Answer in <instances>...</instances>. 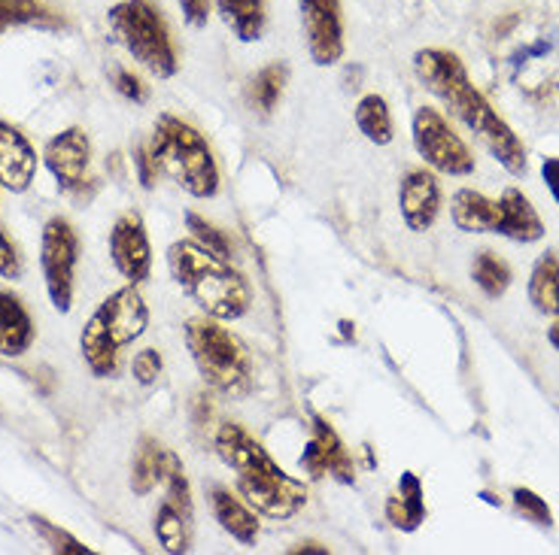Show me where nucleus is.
Returning a JSON list of instances; mask_svg holds the SVG:
<instances>
[{"label":"nucleus","instance_id":"35","mask_svg":"<svg viewBox=\"0 0 559 555\" xmlns=\"http://www.w3.org/2000/svg\"><path fill=\"white\" fill-rule=\"evenodd\" d=\"M134 167H138L140 185H143V189H153L158 167H155L153 155H150V149H146V146H138V149H134Z\"/></svg>","mask_w":559,"mask_h":555},{"label":"nucleus","instance_id":"34","mask_svg":"<svg viewBox=\"0 0 559 555\" xmlns=\"http://www.w3.org/2000/svg\"><path fill=\"white\" fill-rule=\"evenodd\" d=\"M182 10V19L192 25V28H204L210 19V0H177Z\"/></svg>","mask_w":559,"mask_h":555},{"label":"nucleus","instance_id":"12","mask_svg":"<svg viewBox=\"0 0 559 555\" xmlns=\"http://www.w3.org/2000/svg\"><path fill=\"white\" fill-rule=\"evenodd\" d=\"M43 165L56 177L58 189H64L70 195L85 192V185L92 182V140L83 128H68L46 143L43 149Z\"/></svg>","mask_w":559,"mask_h":555},{"label":"nucleus","instance_id":"31","mask_svg":"<svg viewBox=\"0 0 559 555\" xmlns=\"http://www.w3.org/2000/svg\"><path fill=\"white\" fill-rule=\"evenodd\" d=\"M162 374H165V359H162V352L153 347L140 349L138 355H134V361H131V376L138 379L140 386H155Z\"/></svg>","mask_w":559,"mask_h":555},{"label":"nucleus","instance_id":"28","mask_svg":"<svg viewBox=\"0 0 559 555\" xmlns=\"http://www.w3.org/2000/svg\"><path fill=\"white\" fill-rule=\"evenodd\" d=\"M186 231L189 237L201 243L204 250L216 252L219 258H231V240L225 237V231H219L216 225L207 222L204 216H198V213H186Z\"/></svg>","mask_w":559,"mask_h":555},{"label":"nucleus","instance_id":"33","mask_svg":"<svg viewBox=\"0 0 559 555\" xmlns=\"http://www.w3.org/2000/svg\"><path fill=\"white\" fill-rule=\"evenodd\" d=\"M116 92H119L122 98L134 100V104H143V100H146V85L140 83L134 73H128V70H116Z\"/></svg>","mask_w":559,"mask_h":555},{"label":"nucleus","instance_id":"19","mask_svg":"<svg viewBox=\"0 0 559 555\" xmlns=\"http://www.w3.org/2000/svg\"><path fill=\"white\" fill-rule=\"evenodd\" d=\"M386 522L395 531L414 534L426 522V498H423V480L414 471L399 476V486L386 498Z\"/></svg>","mask_w":559,"mask_h":555},{"label":"nucleus","instance_id":"18","mask_svg":"<svg viewBox=\"0 0 559 555\" xmlns=\"http://www.w3.org/2000/svg\"><path fill=\"white\" fill-rule=\"evenodd\" d=\"M34 340L37 328L25 304L13 292H0V355L19 359L34 347Z\"/></svg>","mask_w":559,"mask_h":555},{"label":"nucleus","instance_id":"8","mask_svg":"<svg viewBox=\"0 0 559 555\" xmlns=\"http://www.w3.org/2000/svg\"><path fill=\"white\" fill-rule=\"evenodd\" d=\"M112 40L126 49L128 56L146 68L158 80H170L180 70V56L170 37L168 22L153 0H122L107 13Z\"/></svg>","mask_w":559,"mask_h":555},{"label":"nucleus","instance_id":"30","mask_svg":"<svg viewBox=\"0 0 559 555\" xmlns=\"http://www.w3.org/2000/svg\"><path fill=\"white\" fill-rule=\"evenodd\" d=\"M514 507H518V514H523L530 522L535 526H554V514H550V507H547V500L542 495H535L532 488H514Z\"/></svg>","mask_w":559,"mask_h":555},{"label":"nucleus","instance_id":"4","mask_svg":"<svg viewBox=\"0 0 559 555\" xmlns=\"http://www.w3.org/2000/svg\"><path fill=\"white\" fill-rule=\"evenodd\" d=\"M150 155H153L158 173H165L174 185L195 201H210L219 195V165L213 158V149L204 134L182 122L174 112H162L155 119L153 137H150Z\"/></svg>","mask_w":559,"mask_h":555},{"label":"nucleus","instance_id":"36","mask_svg":"<svg viewBox=\"0 0 559 555\" xmlns=\"http://www.w3.org/2000/svg\"><path fill=\"white\" fill-rule=\"evenodd\" d=\"M542 180H545L547 192H550V197L557 201V207H559V158L557 155L542 161Z\"/></svg>","mask_w":559,"mask_h":555},{"label":"nucleus","instance_id":"6","mask_svg":"<svg viewBox=\"0 0 559 555\" xmlns=\"http://www.w3.org/2000/svg\"><path fill=\"white\" fill-rule=\"evenodd\" d=\"M189 355L210 389L225 398H243L252 389V359L238 334L225 328L223 319L195 316L182 328Z\"/></svg>","mask_w":559,"mask_h":555},{"label":"nucleus","instance_id":"1","mask_svg":"<svg viewBox=\"0 0 559 555\" xmlns=\"http://www.w3.org/2000/svg\"><path fill=\"white\" fill-rule=\"evenodd\" d=\"M414 73L419 85L441 100L453 119H460L511 177H526V146L514 128L492 110L487 95L468 80L462 58L450 49H419L414 56Z\"/></svg>","mask_w":559,"mask_h":555},{"label":"nucleus","instance_id":"16","mask_svg":"<svg viewBox=\"0 0 559 555\" xmlns=\"http://www.w3.org/2000/svg\"><path fill=\"white\" fill-rule=\"evenodd\" d=\"M37 173V153L31 140L0 119V185L10 189L13 195L28 192Z\"/></svg>","mask_w":559,"mask_h":555},{"label":"nucleus","instance_id":"14","mask_svg":"<svg viewBox=\"0 0 559 555\" xmlns=\"http://www.w3.org/2000/svg\"><path fill=\"white\" fill-rule=\"evenodd\" d=\"M110 258L112 267L128 279L131 286L146 282L153 274V246L140 213L119 216L110 228Z\"/></svg>","mask_w":559,"mask_h":555},{"label":"nucleus","instance_id":"2","mask_svg":"<svg viewBox=\"0 0 559 555\" xmlns=\"http://www.w3.org/2000/svg\"><path fill=\"white\" fill-rule=\"evenodd\" d=\"M216 456L235 471V492L252 510L274 522H286L305 510L308 488L271 458L265 446L238 422H223L213 437Z\"/></svg>","mask_w":559,"mask_h":555},{"label":"nucleus","instance_id":"11","mask_svg":"<svg viewBox=\"0 0 559 555\" xmlns=\"http://www.w3.org/2000/svg\"><path fill=\"white\" fill-rule=\"evenodd\" d=\"M301 10V28L308 56L317 68H332L344 58V10L341 0H295Z\"/></svg>","mask_w":559,"mask_h":555},{"label":"nucleus","instance_id":"17","mask_svg":"<svg viewBox=\"0 0 559 555\" xmlns=\"http://www.w3.org/2000/svg\"><path fill=\"white\" fill-rule=\"evenodd\" d=\"M210 510L213 519L219 522L225 534L240 546H252L259 541V514L252 510L247 500L231 488H213L210 492Z\"/></svg>","mask_w":559,"mask_h":555},{"label":"nucleus","instance_id":"21","mask_svg":"<svg viewBox=\"0 0 559 555\" xmlns=\"http://www.w3.org/2000/svg\"><path fill=\"white\" fill-rule=\"evenodd\" d=\"M223 25L240 43H259L265 34L267 3L265 0H213Z\"/></svg>","mask_w":559,"mask_h":555},{"label":"nucleus","instance_id":"10","mask_svg":"<svg viewBox=\"0 0 559 555\" xmlns=\"http://www.w3.org/2000/svg\"><path fill=\"white\" fill-rule=\"evenodd\" d=\"M76 264H80V237L68 219H49L40 237V270L46 279V292L58 313L73 306V286H76Z\"/></svg>","mask_w":559,"mask_h":555},{"label":"nucleus","instance_id":"29","mask_svg":"<svg viewBox=\"0 0 559 555\" xmlns=\"http://www.w3.org/2000/svg\"><path fill=\"white\" fill-rule=\"evenodd\" d=\"M31 526L34 531L40 534L43 541L52 546V553H61V555H88L83 543L76 541V538H70L68 531H61L58 526H52L49 519H43V516H31Z\"/></svg>","mask_w":559,"mask_h":555},{"label":"nucleus","instance_id":"32","mask_svg":"<svg viewBox=\"0 0 559 555\" xmlns=\"http://www.w3.org/2000/svg\"><path fill=\"white\" fill-rule=\"evenodd\" d=\"M0 277L3 279H19L22 277V255L15 246L10 234L0 228Z\"/></svg>","mask_w":559,"mask_h":555},{"label":"nucleus","instance_id":"9","mask_svg":"<svg viewBox=\"0 0 559 555\" xmlns=\"http://www.w3.org/2000/svg\"><path fill=\"white\" fill-rule=\"evenodd\" d=\"M414 149L426 161L429 170L444 177H472L475 173V155L465 146V140L450 128V122L435 107H419L411 122Z\"/></svg>","mask_w":559,"mask_h":555},{"label":"nucleus","instance_id":"3","mask_svg":"<svg viewBox=\"0 0 559 555\" xmlns=\"http://www.w3.org/2000/svg\"><path fill=\"white\" fill-rule=\"evenodd\" d=\"M165 258H168L170 279L177 282V289L204 316L238 322L250 313V279L240 274L231 258H219L216 252L204 250L192 237L170 243Z\"/></svg>","mask_w":559,"mask_h":555},{"label":"nucleus","instance_id":"38","mask_svg":"<svg viewBox=\"0 0 559 555\" xmlns=\"http://www.w3.org/2000/svg\"><path fill=\"white\" fill-rule=\"evenodd\" d=\"M547 343H550V347L559 352V316H557V322H554V325L547 328Z\"/></svg>","mask_w":559,"mask_h":555},{"label":"nucleus","instance_id":"26","mask_svg":"<svg viewBox=\"0 0 559 555\" xmlns=\"http://www.w3.org/2000/svg\"><path fill=\"white\" fill-rule=\"evenodd\" d=\"M472 279L489 301H496L511 289V267L496 252H477L475 264H472Z\"/></svg>","mask_w":559,"mask_h":555},{"label":"nucleus","instance_id":"15","mask_svg":"<svg viewBox=\"0 0 559 555\" xmlns=\"http://www.w3.org/2000/svg\"><path fill=\"white\" fill-rule=\"evenodd\" d=\"M399 213H402V222L407 225V231L423 234L438 222V213H441V185L435 170L423 167V170H411L402 177L399 185Z\"/></svg>","mask_w":559,"mask_h":555},{"label":"nucleus","instance_id":"23","mask_svg":"<svg viewBox=\"0 0 559 555\" xmlns=\"http://www.w3.org/2000/svg\"><path fill=\"white\" fill-rule=\"evenodd\" d=\"M192 522L195 516L186 514L182 507H177L174 500H162L158 510H155V541L162 543V550L170 555L189 553V543H192Z\"/></svg>","mask_w":559,"mask_h":555},{"label":"nucleus","instance_id":"20","mask_svg":"<svg viewBox=\"0 0 559 555\" xmlns=\"http://www.w3.org/2000/svg\"><path fill=\"white\" fill-rule=\"evenodd\" d=\"M170 453L168 446H162L153 437H143L134 453V461H131V492L146 498L150 492L165 483V473L170 468Z\"/></svg>","mask_w":559,"mask_h":555},{"label":"nucleus","instance_id":"37","mask_svg":"<svg viewBox=\"0 0 559 555\" xmlns=\"http://www.w3.org/2000/svg\"><path fill=\"white\" fill-rule=\"evenodd\" d=\"M293 555H301V553H320V555H329V546H322V543H313V541H301L295 543L293 550H289Z\"/></svg>","mask_w":559,"mask_h":555},{"label":"nucleus","instance_id":"5","mask_svg":"<svg viewBox=\"0 0 559 555\" xmlns=\"http://www.w3.org/2000/svg\"><path fill=\"white\" fill-rule=\"evenodd\" d=\"M146 328H150V306L138 292V286L128 282L122 289L107 294L80 334V352H83L85 367L98 379L116 376L122 349L140 340Z\"/></svg>","mask_w":559,"mask_h":555},{"label":"nucleus","instance_id":"13","mask_svg":"<svg viewBox=\"0 0 559 555\" xmlns=\"http://www.w3.org/2000/svg\"><path fill=\"white\" fill-rule=\"evenodd\" d=\"M298 464L310 480L332 476L341 486H356V464H353L341 434L332 429V422L325 417H313V434H310L305 456L298 458Z\"/></svg>","mask_w":559,"mask_h":555},{"label":"nucleus","instance_id":"27","mask_svg":"<svg viewBox=\"0 0 559 555\" xmlns=\"http://www.w3.org/2000/svg\"><path fill=\"white\" fill-rule=\"evenodd\" d=\"M286 68L283 64H267L255 73V80L250 83V104L262 116H271L277 110L280 98H283V88H286Z\"/></svg>","mask_w":559,"mask_h":555},{"label":"nucleus","instance_id":"22","mask_svg":"<svg viewBox=\"0 0 559 555\" xmlns=\"http://www.w3.org/2000/svg\"><path fill=\"white\" fill-rule=\"evenodd\" d=\"M530 304L535 313H542L547 319L559 316V255L557 252H545L538 255V262L532 264L530 286Z\"/></svg>","mask_w":559,"mask_h":555},{"label":"nucleus","instance_id":"24","mask_svg":"<svg viewBox=\"0 0 559 555\" xmlns=\"http://www.w3.org/2000/svg\"><path fill=\"white\" fill-rule=\"evenodd\" d=\"M353 119H356V128L368 143L374 146H390L392 137H395V125H392V112L386 98L380 95H365L356 110H353Z\"/></svg>","mask_w":559,"mask_h":555},{"label":"nucleus","instance_id":"7","mask_svg":"<svg viewBox=\"0 0 559 555\" xmlns=\"http://www.w3.org/2000/svg\"><path fill=\"white\" fill-rule=\"evenodd\" d=\"M450 219L462 234H496L514 243H538L545 237V222L538 209L518 185H508L499 201L480 195L475 189H460L450 204Z\"/></svg>","mask_w":559,"mask_h":555},{"label":"nucleus","instance_id":"25","mask_svg":"<svg viewBox=\"0 0 559 555\" xmlns=\"http://www.w3.org/2000/svg\"><path fill=\"white\" fill-rule=\"evenodd\" d=\"M61 15L49 7V0H0V34L22 25L37 28H61Z\"/></svg>","mask_w":559,"mask_h":555}]
</instances>
